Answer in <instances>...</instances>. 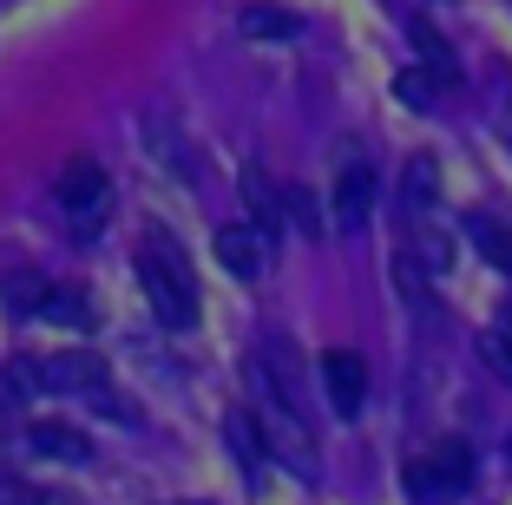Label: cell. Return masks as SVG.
<instances>
[{"label":"cell","mask_w":512,"mask_h":505,"mask_svg":"<svg viewBox=\"0 0 512 505\" xmlns=\"http://www.w3.org/2000/svg\"><path fill=\"white\" fill-rule=\"evenodd\" d=\"M375 204V164L355 145H342V178H335V230H362Z\"/></svg>","instance_id":"cell-6"},{"label":"cell","mask_w":512,"mask_h":505,"mask_svg":"<svg viewBox=\"0 0 512 505\" xmlns=\"http://www.w3.org/2000/svg\"><path fill=\"white\" fill-rule=\"evenodd\" d=\"M480 355H486V368H499V381H512V328L480 335Z\"/></svg>","instance_id":"cell-17"},{"label":"cell","mask_w":512,"mask_h":505,"mask_svg":"<svg viewBox=\"0 0 512 505\" xmlns=\"http://www.w3.org/2000/svg\"><path fill=\"white\" fill-rule=\"evenodd\" d=\"M434 191H440L434 158H414V164H407V178H401V204H407V217H421V210L434 204Z\"/></svg>","instance_id":"cell-14"},{"label":"cell","mask_w":512,"mask_h":505,"mask_svg":"<svg viewBox=\"0 0 512 505\" xmlns=\"http://www.w3.org/2000/svg\"><path fill=\"white\" fill-rule=\"evenodd\" d=\"M0 505H40V499H33V492H20V486H7V479H0Z\"/></svg>","instance_id":"cell-21"},{"label":"cell","mask_w":512,"mask_h":505,"mask_svg":"<svg viewBox=\"0 0 512 505\" xmlns=\"http://www.w3.org/2000/svg\"><path fill=\"white\" fill-rule=\"evenodd\" d=\"M407 33H414V46H421V53H427V73H434V79H440V86H453V79H460V66H453V46H447V40H440V33H434V27H427V20H421V14L407 20Z\"/></svg>","instance_id":"cell-13"},{"label":"cell","mask_w":512,"mask_h":505,"mask_svg":"<svg viewBox=\"0 0 512 505\" xmlns=\"http://www.w3.org/2000/svg\"><path fill=\"white\" fill-rule=\"evenodd\" d=\"M138 283L151 296V315L165 328H191L197 322V276H191V256L178 250L171 230H151L138 243Z\"/></svg>","instance_id":"cell-1"},{"label":"cell","mask_w":512,"mask_h":505,"mask_svg":"<svg viewBox=\"0 0 512 505\" xmlns=\"http://www.w3.org/2000/svg\"><path fill=\"white\" fill-rule=\"evenodd\" d=\"M414 256H421L427 269H447L453 263V250H447V237H414Z\"/></svg>","instance_id":"cell-20"},{"label":"cell","mask_w":512,"mask_h":505,"mask_svg":"<svg viewBox=\"0 0 512 505\" xmlns=\"http://www.w3.org/2000/svg\"><path fill=\"white\" fill-rule=\"evenodd\" d=\"M250 374H256V387H270V394L289 407V414H302V420H309V368H302V355L283 342V335H270V342L256 348Z\"/></svg>","instance_id":"cell-3"},{"label":"cell","mask_w":512,"mask_h":505,"mask_svg":"<svg viewBox=\"0 0 512 505\" xmlns=\"http://www.w3.org/2000/svg\"><path fill=\"white\" fill-rule=\"evenodd\" d=\"M243 204L256 210V223H263V230H276V223L289 217V210H283V191L270 184V171H263V164H250V171H243Z\"/></svg>","instance_id":"cell-9"},{"label":"cell","mask_w":512,"mask_h":505,"mask_svg":"<svg viewBox=\"0 0 512 505\" xmlns=\"http://www.w3.org/2000/svg\"><path fill=\"white\" fill-rule=\"evenodd\" d=\"M243 33H263V40H283V33H296V20L289 14H276V7H250V14H243Z\"/></svg>","instance_id":"cell-16"},{"label":"cell","mask_w":512,"mask_h":505,"mask_svg":"<svg viewBox=\"0 0 512 505\" xmlns=\"http://www.w3.org/2000/svg\"><path fill=\"white\" fill-rule=\"evenodd\" d=\"M434 86H440L434 73H427V79L421 73H401V79H394V92H401L407 105H434Z\"/></svg>","instance_id":"cell-18"},{"label":"cell","mask_w":512,"mask_h":505,"mask_svg":"<svg viewBox=\"0 0 512 505\" xmlns=\"http://www.w3.org/2000/svg\"><path fill=\"white\" fill-rule=\"evenodd\" d=\"M40 289H46V283H33V276H14V283H7V302L33 315V309H40Z\"/></svg>","instance_id":"cell-19"},{"label":"cell","mask_w":512,"mask_h":505,"mask_svg":"<svg viewBox=\"0 0 512 505\" xmlns=\"http://www.w3.org/2000/svg\"><path fill=\"white\" fill-rule=\"evenodd\" d=\"M40 322H60V328H92V302L86 289H40Z\"/></svg>","instance_id":"cell-10"},{"label":"cell","mask_w":512,"mask_h":505,"mask_svg":"<svg viewBox=\"0 0 512 505\" xmlns=\"http://www.w3.org/2000/svg\"><path fill=\"white\" fill-rule=\"evenodd\" d=\"M106 171L92 158H66L60 164V178H53V197H60V210H73V217H92V210L106 204Z\"/></svg>","instance_id":"cell-7"},{"label":"cell","mask_w":512,"mask_h":505,"mask_svg":"<svg viewBox=\"0 0 512 505\" xmlns=\"http://www.w3.org/2000/svg\"><path fill=\"white\" fill-rule=\"evenodd\" d=\"M27 446L40 453V460H92V446H86V433H73V427H33L27 433Z\"/></svg>","instance_id":"cell-12"},{"label":"cell","mask_w":512,"mask_h":505,"mask_svg":"<svg viewBox=\"0 0 512 505\" xmlns=\"http://www.w3.org/2000/svg\"><path fill=\"white\" fill-rule=\"evenodd\" d=\"M224 433H230V446H237V460L256 473V466H263V433L250 427V414H230V420H224Z\"/></svg>","instance_id":"cell-15"},{"label":"cell","mask_w":512,"mask_h":505,"mask_svg":"<svg viewBox=\"0 0 512 505\" xmlns=\"http://www.w3.org/2000/svg\"><path fill=\"white\" fill-rule=\"evenodd\" d=\"M467 237L480 243L486 256H493V269H506V276H512V223H506V217H486V210H473V217H467Z\"/></svg>","instance_id":"cell-11"},{"label":"cell","mask_w":512,"mask_h":505,"mask_svg":"<svg viewBox=\"0 0 512 505\" xmlns=\"http://www.w3.org/2000/svg\"><path fill=\"white\" fill-rule=\"evenodd\" d=\"M467 479H473L467 440H440L427 460L407 466V499H414V505H447V499H460V492H467Z\"/></svg>","instance_id":"cell-2"},{"label":"cell","mask_w":512,"mask_h":505,"mask_svg":"<svg viewBox=\"0 0 512 505\" xmlns=\"http://www.w3.org/2000/svg\"><path fill=\"white\" fill-rule=\"evenodd\" d=\"M33 374H40V394H92L106 381L99 355H53V361H33Z\"/></svg>","instance_id":"cell-8"},{"label":"cell","mask_w":512,"mask_h":505,"mask_svg":"<svg viewBox=\"0 0 512 505\" xmlns=\"http://www.w3.org/2000/svg\"><path fill=\"white\" fill-rule=\"evenodd\" d=\"M316 368H322V394H329L335 414H342V420L362 414V401H368V361L355 355V348H329Z\"/></svg>","instance_id":"cell-5"},{"label":"cell","mask_w":512,"mask_h":505,"mask_svg":"<svg viewBox=\"0 0 512 505\" xmlns=\"http://www.w3.org/2000/svg\"><path fill=\"white\" fill-rule=\"evenodd\" d=\"M217 263H224L237 283H250V276H270V263H276L270 230H263V223H224V230H217Z\"/></svg>","instance_id":"cell-4"}]
</instances>
